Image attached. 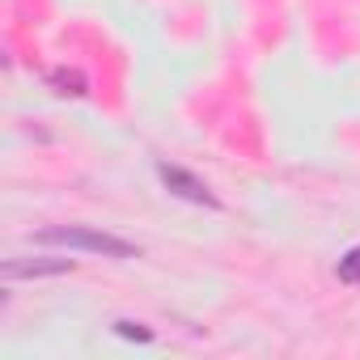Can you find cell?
Listing matches in <instances>:
<instances>
[{
  "label": "cell",
  "mask_w": 360,
  "mask_h": 360,
  "mask_svg": "<svg viewBox=\"0 0 360 360\" xmlns=\"http://www.w3.org/2000/svg\"><path fill=\"white\" fill-rule=\"evenodd\" d=\"M34 242L39 246H64V250H89V255H102V259H140L136 242L89 229V225H47V229L34 233Z\"/></svg>",
  "instance_id": "1"
},
{
  "label": "cell",
  "mask_w": 360,
  "mask_h": 360,
  "mask_svg": "<svg viewBox=\"0 0 360 360\" xmlns=\"http://www.w3.org/2000/svg\"><path fill=\"white\" fill-rule=\"evenodd\" d=\"M157 178L165 183V191L169 195H178V200H187V204H200V208H221V200L212 195V187L204 183V178H195L191 169H183V165H169V161H157Z\"/></svg>",
  "instance_id": "2"
},
{
  "label": "cell",
  "mask_w": 360,
  "mask_h": 360,
  "mask_svg": "<svg viewBox=\"0 0 360 360\" xmlns=\"http://www.w3.org/2000/svg\"><path fill=\"white\" fill-rule=\"evenodd\" d=\"M72 267H77V259L43 255V259H9L5 267H0V276H5V280H43V276H64Z\"/></svg>",
  "instance_id": "3"
},
{
  "label": "cell",
  "mask_w": 360,
  "mask_h": 360,
  "mask_svg": "<svg viewBox=\"0 0 360 360\" xmlns=\"http://www.w3.org/2000/svg\"><path fill=\"white\" fill-rule=\"evenodd\" d=\"M47 81H51V85H56L60 94H72V98H81V94H89V81H85V77H81L77 68H56V72H51Z\"/></svg>",
  "instance_id": "4"
},
{
  "label": "cell",
  "mask_w": 360,
  "mask_h": 360,
  "mask_svg": "<svg viewBox=\"0 0 360 360\" xmlns=\"http://www.w3.org/2000/svg\"><path fill=\"white\" fill-rule=\"evenodd\" d=\"M335 276H339L343 284H360V246H352V250H347V255L339 259Z\"/></svg>",
  "instance_id": "5"
},
{
  "label": "cell",
  "mask_w": 360,
  "mask_h": 360,
  "mask_svg": "<svg viewBox=\"0 0 360 360\" xmlns=\"http://www.w3.org/2000/svg\"><path fill=\"white\" fill-rule=\"evenodd\" d=\"M115 335L119 339H136V343H153V330L144 322H131V318H119L115 322Z\"/></svg>",
  "instance_id": "6"
}]
</instances>
